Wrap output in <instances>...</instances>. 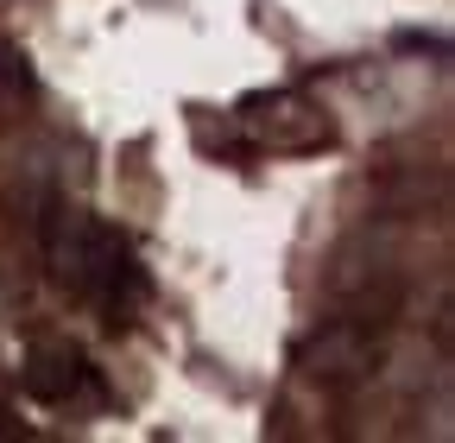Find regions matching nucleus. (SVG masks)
Masks as SVG:
<instances>
[{
	"label": "nucleus",
	"mask_w": 455,
	"mask_h": 443,
	"mask_svg": "<svg viewBox=\"0 0 455 443\" xmlns=\"http://www.w3.org/2000/svg\"><path fill=\"white\" fill-rule=\"evenodd\" d=\"M20 386H26L38 406H76V399L95 393V367L70 342H32L26 349V367H20Z\"/></svg>",
	"instance_id": "obj_2"
},
{
	"label": "nucleus",
	"mask_w": 455,
	"mask_h": 443,
	"mask_svg": "<svg viewBox=\"0 0 455 443\" xmlns=\"http://www.w3.org/2000/svg\"><path fill=\"white\" fill-rule=\"evenodd\" d=\"M0 7H7V0H0Z\"/></svg>",
	"instance_id": "obj_4"
},
{
	"label": "nucleus",
	"mask_w": 455,
	"mask_h": 443,
	"mask_svg": "<svg viewBox=\"0 0 455 443\" xmlns=\"http://www.w3.org/2000/svg\"><path fill=\"white\" fill-rule=\"evenodd\" d=\"M44 260L57 272V286L70 298L95 304L101 317H127L140 298H146V272L133 260V247L95 222L89 209H51L44 222Z\"/></svg>",
	"instance_id": "obj_1"
},
{
	"label": "nucleus",
	"mask_w": 455,
	"mask_h": 443,
	"mask_svg": "<svg viewBox=\"0 0 455 443\" xmlns=\"http://www.w3.org/2000/svg\"><path fill=\"white\" fill-rule=\"evenodd\" d=\"M38 101V83H32V64L20 44H0V127H7L20 108Z\"/></svg>",
	"instance_id": "obj_3"
}]
</instances>
